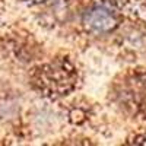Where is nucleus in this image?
<instances>
[{"label":"nucleus","instance_id":"obj_2","mask_svg":"<svg viewBox=\"0 0 146 146\" xmlns=\"http://www.w3.org/2000/svg\"><path fill=\"white\" fill-rule=\"evenodd\" d=\"M114 98L126 113L146 120V72H133L117 80Z\"/></svg>","mask_w":146,"mask_h":146},{"label":"nucleus","instance_id":"obj_5","mask_svg":"<svg viewBox=\"0 0 146 146\" xmlns=\"http://www.w3.org/2000/svg\"><path fill=\"white\" fill-rule=\"evenodd\" d=\"M25 3H29V5H42V3H47L50 0H22Z\"/></svg>","mask_w":146,"mask_h":146},{"label":"nucleus","instance_id":"obj_3","mask_svg":"<svg viewBox=\"0 0 146 146\" xmlns=\"http://www.w3.org/2000/svg\"><path fill=\"white\" fill-rule=\"evenodd\" d=\"M121 22L115 10L105 6H92L83 13V25L89 32L108 34L118 28Z\"/></svg>","mask_w":146,"mask_h":146},{"label":"nucleus","instance_id":"obj_4","mask_svg":"<svg viewBox=\"0 0 146 146\" xmlns=\"http://www.w3.org/2000/svg\"><path fill=\"white\" fill-rule=\"evenodd\" d=\"M127 143H133V145H146V135H136L131 140H129Z\"/></svg>","mask_w":146,"mask_h":146},{"label":"nucleus","instance_id":"obj_1","mask_svg":"<svg viewBox=\"0 0 146 146\" xmlns=\"http://www.w3.org/2000/svg\"><path fill=\"white\" fill-rule=\"evenodd\" d=\"M32 88L40 95L50 100L67 96L76 89L79 80L78 70L66 57H57L36 66L29 76Z\"/></svg>","mask_w":146,"mask_h":146}]
</instances>
